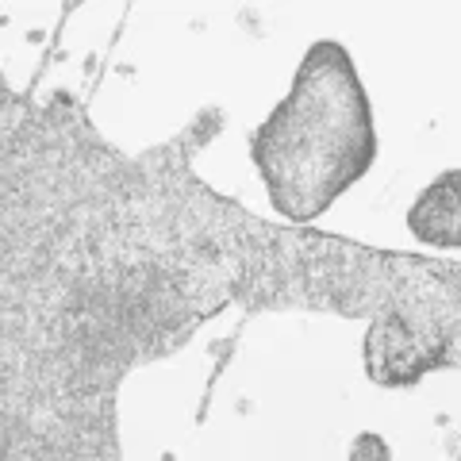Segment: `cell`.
Segmentation results:
<instances>
[{
	"mask_svg": "<svg viewBox=\"0 0 461 461\" xmlns=\"http://www.w3.org/2000/svg\"><path fill=\"white\" fill-rule=\"evenodd\" d=\"M254 169L285 220L308 223L369 173L377 158L369 96L350 50L323 39L304 54L293 89L254 131Z\"/></svg>",
	"mask_w": 461,
	"mask_h": 461,
	"instance_id": "6da1fadb",
	"label": "cell"
},
{
	"mask_svg": "<svg viewBox=\"0 0 461 461\" xmlns=\"http://www.w3.org/2000/svg\"><path fill=\"white\" fill-rule=\"evenodd\" d=\"M408 227L420 242L461 250V169L435 177L408 212Z\"/></svg>",
	"mask_w": 461,
	"mask_h": 461,
	"instance_id": "7a4b0ae2",
	"label": "cell"
}]
</instances>
